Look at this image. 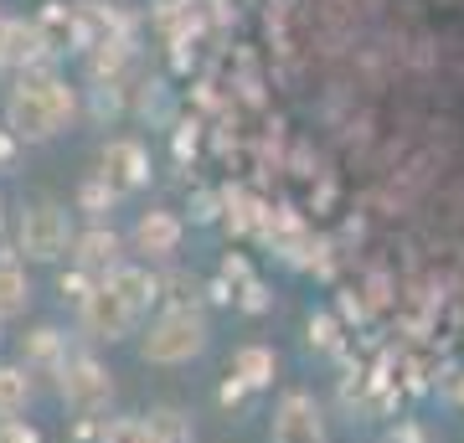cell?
I'll use <instances>...</instances> for the list:
<instances>
[{"mask_svg":"<svg viewBox=\"0 0 464 443\" xmlns=\"http://www.w3.org/2000/svg\"><path fill=\"white\" fill-rule=\"evenodd\" d=\"M207 314L191 310V304H170L166 314H155V325L145 330V341H140V356L155 366H186L191 356L207 351Z\"/></svg>","mask_w":464,"mask_h":443,"instance_id":"7a4b0ae2","label":"cell"},{"mask_svg":"<svg viewBox=\"0 0 464 443\" xmlns=\"http://www.w3.org/2000/svg\"><path fill=\"white\" fill-rule=\"evenodd\" d=\"M67 366V356H63V335H57V330H36V335H26V371H52V377H57V371H63Z\"/></svg>","mask_w":464,"mask_h":443,"instance_id":"5bb4252c","label":"cell"},{"mask_svg":"<svg viewBox=\"0 0 464 443\" xmlns=\"http://www.w3.org/2000/svg\"><path fill=\"white\" fill-rule=\"evenodd\" d=\"M72 88L63 78H52V72H21L16 88L5 93V130L16 134V145H42L52 134L67 130V119H72Z\"/></svg>","mask_w":464,"mask_h":443,"instance_id":"6da1fadb","label":"cell"},{"mask_svg":"<svg viewBox=\"0 0 464 443\" xmlns=\"http://www.w3.org/2000/svg\"><path fill=\"white\" fill-rule=\"evenodd\" d=\"M103 284H114V294L124 299L134 314H150V304L160 299V284H155V274H150L145 263H119Z\"/></svg>","mask_w":464,"mask_h":443,"instance_id":"8fae6325","label":"cell"},{"mask_svg":"<svg viewBox=\"0 0 464 443\" xmlns=\"http://www.w3.org/2000/svg\"><path fill=\"white\" fill-rule=\"evenodd\" d=\"M36 32H42L47 52H67V42H72V16H67V5H47L42 21H36Z\"/></svg>","mask_w":464,"mask_h":443,"instance_id":"e0dca14e","label":"cell"},{"mask_svg":"<svg viewBox=\"0 0 464 443\" xmlns=\"http://www.w3.org/2000/svg\"><path fill=\"white\" fill-rule=\"evenodd\" d=\"M268 438L274 443H325V412H320V402L310 392H289L274 408Z\"/></svg>","mask_w":464,"mask_h":443,"instance_id":"52a82bcc","label":"cell"},{"mask_svg":"<svg viewBox=\"0 0 464 443\" xmlns=\"http://www.w3.org/2000/svg\"><path fill=\"white\" fill-rule=\"evenodd\" d=\"M387 443H423V428L402 423V428H392V433H387Z\"/></svg>","mask_w":464,"mask_h":443,"instance_id":"7402d4cb","label":"cell"},{"mask_svg":"<svg viewBox=\"0 0 464 443\" xmlns=\"http://www.w3.org/2000/svg\"><path fill=\"white\" fill-rule=\"evenodd\" d=\"M181 237H186V227H181V217L176 212H145L140 222H134V232H130L134 253H140L145 263L176 258V253H181Z\"/></svg>","mask_w":464,"mask_h":443,"instance_id":"ba28073f","label":"cell"},{"mask_svg":"<svg viewBox=\"0 0 464 443\" xmlns=\"http://www.w3.org/2000/svg\"><path fill=\"white\" fill-rule=\"evenodd\" d=\"M57 392H63V402L78 418H99L114 402V381H109V371L93 356H67V366L57 371Z\"/></svg>","mask_w":464,"mask_h":443,"instance_id":"277c9868","label":"cell"},{"mask_svg":"<svg viewBox=\"0 0 464 443\" xmlns=\"http://www.w3.org/2000/svg\"><path fill=\"white\" fill-rule=\"evenodd\" d=\"M145 423L155 443H197V428H191V418L181 408H155V412H145Z\"/></svg>","mask_w":464,"mask_h":443,"instance_id":"2e32d148","label":"cell"},{"mask_svg":"<svg viewBox=\"0 0 464 443\" xmlns=\"http://www.w3.org/2000/svg\"><path fill=\"white\" fill-rule=\"evenodd\" d=\"M103 443H155V438H150L145 418H114V423H103Z\"/></svg>","mask_w":464,"mask_h":443,"instance_id":"ac0fdd59","label":"cell"},{"mask_svg":"<svg viewBox=\"0 0 464 443\" xmlns=\"http://www.w3.org/2000/svg\"><path fill=\"white\" fill-rule=\"evenodd\" d=\"M119 253H124V243H119L114 227H88V232H78V237H72V263L83 268L88 279H93V274H103V279H109L119 263H124Z\"/></svg>","mask_w":464,"mask_h":443,"instance_id":"9c48e42d","label":"cell"},{"mask_svg":"<svg viewBox=\"0 0 464 443\" xmlns=\"http://www.w3.org/2000/svg\"><path fill=\"white\" fill-rule=\"evenodd\" d=\"M32 304V279L16 258H0V320H16Z\"/></svg>","mask_w":464,"mask_h":443,"instance_id":"7c38bea8","label":"cell"},{"mask_svg":"<svg viewBox=\"0 0 464 443\" xmlns=\"http://www.w3.org/2000/svg\"><path fill=\"white\" fill-rule=\"evenodd\" d=\"M0 47H5V16H0Z\"/></svg>","mask_w":464,"mask_h":443,"instance_id":"603a6c76","label":"cell"},{"mask_svg":"<svg viewBox=\"0 0 464 443\" xmlns=\"http://www.w3.org/2000/svg\"><path fill=\"white\" fill-rule=\"evenodd\" d=\"M32 371L26 366H0V418H16L32 402Z\"/></svg>","mask_w":464,"mask_h":443,"instance_id":"9a60e30c","label":"cell"},{"mask_svg":"<svg viewBox=\"0 0 464 443\" xmlns=\"http://www.w3.org/2000/svg\"><path fill=\"white\" fill-rule=\"evenodd\" d=\"M42 57H47V42H42V32H36V21H5V47H0V67L32 72Z\"/></svg>","mask_w":464,"mask_h":443,"instance_id":"30bf717a","label":"cell"},{"mask_svg":"<svg viewBox=\"0 0 464 443\" xmlns=\"http://www.w3.org/2000/svg\"><path fill=\"white\" fill-rule=\"evenodd\" d=\"M274 351H268V345H243V351H237V356H232V377L237 381H248L253 392H258V387H268V381H274Z\"/></svg>","mask_w":464,"mask_h":443,"instance_id":"4fadbf2b","label":"cell"},{"mask_svg":"<svg viewBox=\"0 0 464 443\" xmlns=\"http://www.w3.org/2000/svg\"><path fill=\"white\" fill-rule=\"evenodd\" d=\"M16 247H21V258H32V263L67 258V247H72V222H67V212L52 207V201L26 207L16 222Z\"/></svg>","mask_w":464,"mask_h":443,"instance_id":"3957f363","label":"cell"},{"mask_svg":"<svg viewBox=\"0 0 464 443\" xmlns=\"http://www.w3.org/2000/svg\"><path fill=\"white\" fill-rule=\"evenodd\" d=\"M0 443H36L32 428H21L16 418H0Z\"/></svg>","mask_w":464,"mask_h":443,"instance_id":"ffe728a7","label":"cell"},{"mask_svg":"<svg viewBox=\"0 0 464 443\" xmlns=\"http://www.w3.org/2000/svg\"><path fill=\"white\" fill-rule=\"evenodd\" d=\"M99 181L114 191V197H130V191H140V186L150 181V155L140 140H109V145L99 149Z\"/></svg>","mask_w":464,"mask_h":443,"instance_id":"8992f818","label":"cell"},{"mask_svg":"<svg viewBox=\"0 0 464 443\" xmlns=\"http://www.w3.org/2000/svg\"><path fill=\"white\" fill-rule=\"evenodd\" d=\"M114 201H119V197H114V191H109V186L99 181V176H93V181H88L83 191H78V207H83V212H93V217H99V212H109Z\"/></svg>","mask_w":464,"mask_h":443,"instance_id":"d6986e66","label":"cell"},{"mask_svg":"<svg viewBox=\"0 0 464 443\" xmlns=\"http://www.w3.org/2000/svg\"><path fill=\"white\" fill-rule=\"evenodd\" d=\"M134 325H140V314L114 294V284H103V279L93 284V294L78 304V330H83L88 341H109L114 345V341H124Z\"/></svg>","mask_w":464,"mask_h":443,"instance_id":"5b68a950","label":"cell"},{"mask_svg":"<svg viewBox=\"0 0 464 443\" xmlns=\"http://www.w3.org/2000/svg\"><path fill=\"white\" fill-rule=\"evenodd\" d=\"M11 165H16V134L0 124V170H11Z\"/></svg>","mask_w":464,"mask_h":443,"instance_id":"44dd1931","label":"cell"}]
</instances>
